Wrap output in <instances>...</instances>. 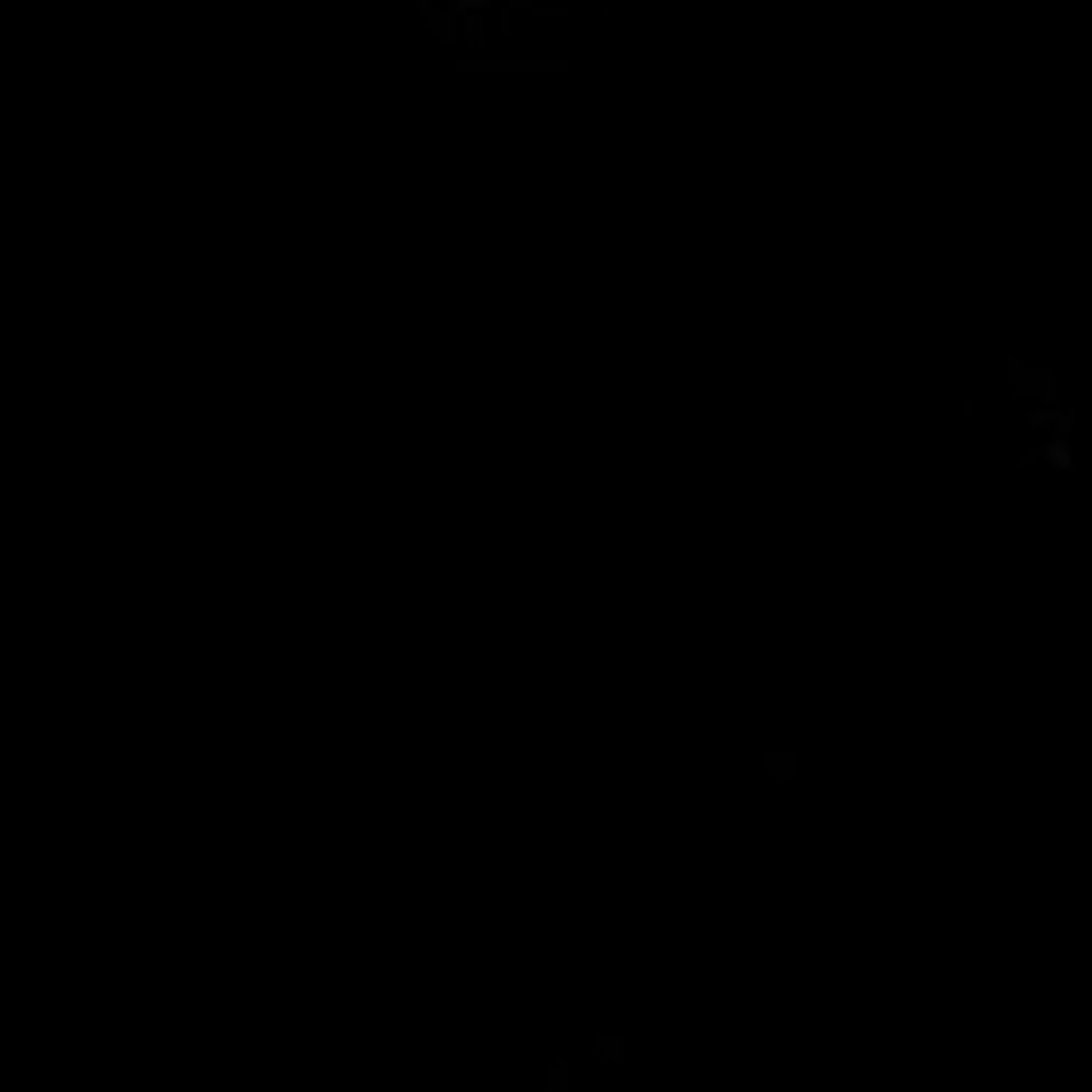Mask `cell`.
Wrapping results in <instances>:
<instances>
[{"label":"cell","instance_id":"6da1fadb","mask_svg":"<svg viewBox=\"0 0 1092 1092\" xmlns=\"http://www.w3.org/2000/svg\"><path fill=\"white\" fill-rule=\"evenodd\" d=\"M1008 383H1015V398H1028V405H1057V376H1050V370H1028L1021 355L1008 362Z\"/></svg>","mask_w":1092,"mask_h":1092},{"label":"cell","instance_id":"7a4b0ae2","mask_svg":"<svg viewBox=\"0 0 1092 1092\" xmlns=\"http://www.w3.org/2000/svg\"><path fill=\"white\" fill-rule=\"evenodd\" d=\"M1028 433H1071V412L1065 405H1036L1028 412Z\"/></svg>","mask_w":1092,"mask_h":1092},{"label":"cell","instance_id":"3957f363","mask_svg":"<svg viewBox=\"0 0 1092 1092\" xmlns=\"http://www.w3.org/2000/svg\"><path fill=\"white\" fill-rule=\"evenodd\" d=\"M1036 462H1050V469H1071V462H1078V447H1071V433H1050V440L1036 447Z\"/></svg>","mask_w":1092,"mask_h":1092},{"label":"cell","instance_id":"277c9868","mask_svg":"<svg viewBox=\"0 0 1092 1092\" xmlns=\"http://www.w3.org/2000/svg\"><path fill=\"white\" fill-rule=\"evenodd\" d=\"M454 36H462V43H469V50H475V43H482V36H490V22H482V15H462V28H454Z\"/></svg>","mask_w":1092,"mask_h":1092},{"label":"cell","instance_id":"5b68a950","mask_svg":"<svg viewBox=\"0 0 1092 1092\" xmlns=\"http://www.w3.org/2000/svg\"><path fill=\"white\" fill-rule=\"evenodd\" d=\"M447 8H454V22H462V15H490V8H504V0H447Z\"/></svg>","mask_w":1092,"mask_h":1092}]
</instances>
